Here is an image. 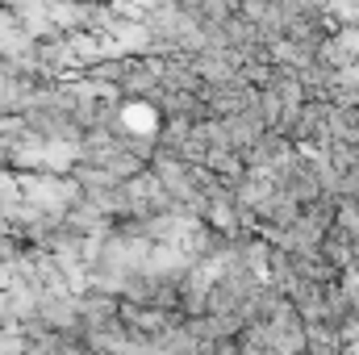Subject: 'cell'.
I'll use <instances>...</instances> for the list:
<instances>
[{
	"label": "cell",
	"mask_w": 359,
	"mask_h": 355,
	"mask_svg": "<svg viewBox=\"0 0 359 355\" xmlns=\"http://www.w3.org/2000/svg\"><path fill=\"white\" fill-rule=\"evenodd\" d=\"M126 117H130V130H147V134L155 130V109H142V105H134Z\"/></svg>",
	"instance_id": "obj_1"
}]
</instances>
